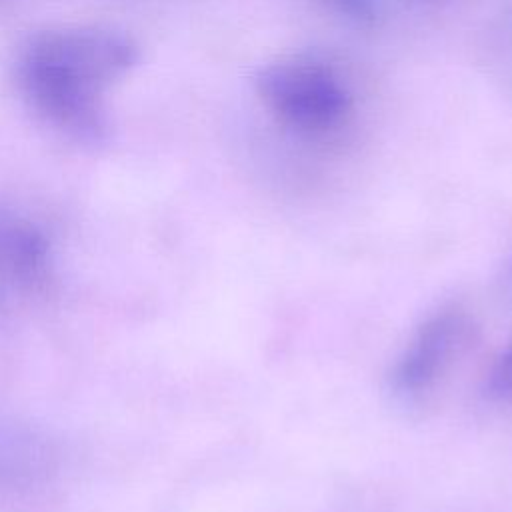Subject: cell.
Masks as SVG:
<instances>
[{
    "label": "cell",
    "mask_w": 512,
    "mask_h": 512,
    "mask_svg": "<svg viewBox=\"0 0 512 512\" xmlns=\"http://www.w3.org/2000/svg\"><path fill=\"white\" fill-rule=\"evenodd\" d=\"M492 388L498 392H504V394H512V340L494 366Z\"/></svg>",
    "instance_id": "obj_6"
},
{
    "label": "cell",
    "mask_w": 512,
    "mask_h": 512,
    "mask_svg": "<svg viewBox=\"0 0 512 512\" xmlns=\"http://www.w3.org/2000/svg\"><path fill=\"white\" fill-rule=\"evenodd\" d=\"M420 2H436V0H420Z\"/></svg>",
    "instance_id": "obj_8"
},
{
    "label": "cell",
    "mask_w": 512,
    "mask_h": 512,
    "mask_svg": "<svg viewBox=\"0 0 512 512\" xmlns=\"http://www.w3.org/2000/svg\"><path fill=\"white\" fill-rule=\"evenodd\" d=\"M48 278V242L30 222L0 216V306L12 294L36 292Z\"/></svg>",
    "instance_id": "obj_4"
},
{
    "label": "cell",
    "mask_w": 512,
    "mask_h": 512,
    "mask_svg": "<svg viewBox=\"0 0 512 512\" xmlns=\"http://www.w3.org/2000/svg\"><path fill=\"white\" fill-rule=\"evenodd\" d=\"M324 12L354 26H374L382 16V0H312Z\"/></svg>",
    "instance_id": "obj_5"
},
{
    "label": "cell",
    "mask_w": 512,
    "mask_h": 512,
    "mask_svg": "<svg viewBox=\"0 0 512 512\" xmlns=\"http://www.w3.org/2000/svg\"><path fill=\"white\" fill-rule=\"evenodd\" d=\"M470 332L468 316L458 308H446L434 314L412 344L406 348L404 358L396 368V384L404 392H420L428 388L438 372L452 362L454 352L466 342Z\"/></svg>",
    "instance_id": "obj_3"
},
{
    "label": "cell",
    "mask_w": 512,
    "mask_h": 512,
    "mask_svg": "<svg viewBox=\"0 0 512 512\" xmlns=\"http://www.w3.org/2000/svg\"><path fill=\"white\" fill-rule=\"evenodd\" d=\"M252 86L262 108L300 138H328L348 126L354 114V94L346 78L332 64L310 54L264 62Z\"/></svg>",
    "instance_id": "obj_2"
},
{
    "label": "cell",
    "mask_w": 512,
    "mask_h": 512,
    "mask_svg": "<svg viewBox=\"0 0 512 512\" xmlns=\"http://www.w3.org/2000/svg\"><path fill=\"white\" fill-rule=\"evenodd\" d=\"M508 32H510V34H512V24H510V26H508ZM510 48H512V40H510Z\"/></svg>",
    "instance_id": "obj_7"
},
{
    "label": "cell",
    "mask_w": 512,
    "mask_h": 512,
    "mask_svg": "<svg viewBox=\"0 0 512 512\" xmlns=\"http://www.w3.org/2000/svg\"><path fill=\"white\" fill-rule=\"evenodd\" d=\"M136 44L104 28H62L30 38L18 76L34 108L84 138L104 130L100 90L134 66Z\"/></svg>",
    "instance_id": "obj_1"
}]
</instances>
